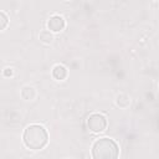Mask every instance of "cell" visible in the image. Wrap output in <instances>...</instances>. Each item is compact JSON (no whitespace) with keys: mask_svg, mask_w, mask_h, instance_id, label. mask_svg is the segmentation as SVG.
I'll list each match as a JSON object with an SVG mask.
<instances>
[{"mask_svg":"<svg viewBox=\"0 0 159 159\" xmlns=\"http://www.w3.org/2000/svg\"><path fill=\"white\" fill-rule=\"evenodd\" d=\"M40 40L45 43H51L52 40H53V36L48 30H43V31L40 32Z\"/></svg>","mask_w":159,"mask_h":159,"instance_id":"obj_8","label":"cell"},{"mask_svg":"<svg viewBox=\"0 0 159 159\" xmlns=\"http://www.w3.org/2000/svg\"><path fill=\"white\" fill-rule=\"evenodd\" d=\"M7 24H9V19H7V16H6L2 11H0V31L5 30L6 26H7Z\"/></svg>","mask_w":159,"mask_h":159,"instance_id":"obj_9","label":"cell"},{"mask_svg":"<svg viewBox=\"0 0 159 159\" xmlns=\"http://www.w3.org/2000/svg\"><path fill=\"white\" fill-rule=\"evenodd\" d=\"M65 25H66V22L60 15H53L47 21V27H48L50 32H60L65 29Z\"/></svg>","mask_w":159,"mask_h":159,"instance_id":"obj_4","label":"cell"},{"mask_svg":"<svg viewBox=\"0 0 159 159\" xmlns=\"http://www.w3.org/2000/svg\"><path fill=\"white\" fill-rule=\"evenodd\" d=\"M11 73H12L11 68H6V71H5V75H6V76H9V75H11Z\"/></svg>","mask_w":159,"mask_h":159,"instance_id":"obj_10","label":"cell"},{"mask_svg":"<svg viewBox=\"0 0 159 159\" xmlns=\"http://www.w3.org/2000/svg\"><path fill=\"white\" fill-rule=\"evenodd\" d=\"M107 118L103 114L93 113L87 118V127L93 133H101L107 128Z\"/></svg>","mask_w":159,"mask_h":159,"instance_id":"obj_3","label":"cell"},{"mask_svg":"<svg viewBox=\"0 0 159 159\" xmlns=\"http://www.w3.org/2000/svg\"><path fill=\"white\" fill-rule=\"evenodd\" d=\"M119 147L109 138H99L92 145L93 159H118Z\"/></svg>","mask_w":159,"mask_h":159,"instance_id":"obj_2","label":"cell"},{"mask_svg":"<svg viewBox=\"0 0 159 159\" xmlns=\"http://www.w3.org/2000/svg\"><path fill=\"white\" fill-rule=\"evenodd\" d=\"M116 103H117V106H119L120 108H127V107L130 104V98H129L127 94H119V96H117Z\"/></svg>","mask_w":159,"mask_h":159,"instance_id":"obj_7","label":"cell"},{"mask_svg":"<svg viewBox=\"0 0 159 159\" xmlns=\"http://www.w3.org/2000/svg\"><path fill=\"white\" fill-rule=\"evenodd\" d=\"M52 76L55 80H58V81H62L66 78L67 76V70L65 66L62 65H56L53 68H52Z\"/></svg>","mask_w":159,"mask_h":159,"instance_id":"obj_5","label":"cell"},{"mask_svg":"<svg viewBox=\"0 0 159 159\" xmlns=\"http://www.w3.org/2000/svg\"><path fill=\"white\" fill-rule=\"evenodd\" d=\"M22 140H24L25 147H27L29 149L39 150V149H42L47 144L48 133L42 125L31 124L24 130Z\"/></svg>","mask_w":159,"mask_h":159,"instance_id":"obj_1","label":"cell"},{"mask_svg":"<svg viewBox=\"0 0 159 159\" xmlns=\"http://www.w3.org/2000/svg\"><path fill=\"white\" fill-rule=\"evenodd\" d=\"M21 96H22L24 99H26V101H31V99L35 98L36 92H35V89H34L32 87H24L22 91H21Z\"/></svg>","mask_w":159,"mask_h":159,"instance_id":"obj_6","label":"cell"}]
</instances>
